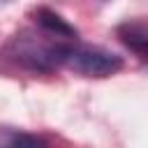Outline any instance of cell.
I'll use <instances>...</instances> for the list:
<instances>
[{"mask_svg":"<svg viewBox=\"0 0 148 148\" xmlns=\"http://www.w3.org/2000/svg\"><path fill=\"white\" fill-rule=\"evenodd\" d=\"M42 32L46 35V30L42 28ZM39 35L37 30H21L16 32L7 46H5V58H9L12 62L32 69V72H51L56 67H60V56H62V46L65 42L56 35L49 32V37Z\"/></svg>","mask_w":148,"mask_h":148,"instance_id":"1","label":"cell"},{"mask_svg":"<svg viewBox=\"0 0 148 148\" xmlns=\"http://www.w3.org/2000/svg\"><path fill=\"white\" fill-rule=\"evenodd\" d=\"M35 16H37V25L44 28L46 32H51V35H56V37H67V39L76 37V30H74L60 14H56V12L46 9V7H39Z\"/></svg>","mask_w":148,"mask_h":148,"instance_id":"4","label":"cell"},{"mask_svg":"<svg viewBox=\"0 0 148 148\" xmlns=\"http://www.w3.org/2000/svg\"><path fill=\"white\" fill-rule=\"evenodd\" d=\"M118 39L141 60H148V25L139 21H127L118 25Z\"/></svg>","mask_w":148,"mask_h":148,"instance_id":"3","label":"cell"},{"mask_svg":"<svg viewBox=\"0 0 148 148\" xmlns=\"http://www.w3.org/2000/svg\"><path fill=\"white\" fill-rule=\"evenodd\" d=\"M9 143H30V146H37V143H44L42 139H37V136H28V134H14L12 139H9Z\"/></svg>","mask_w":148,"mask_h":148,"instance_id":"5","label":"cell"},{"mask_svg":"<svg viewBox=\"0 0 148 148\" xmlns=\"http://www.w3.org/2000/svg\"><path fill=\"white\" fill-rule=\"evenodd\" d=\"M60 67L72 69L74 74L81 76H111L123 69V58L118 53H111L102 46H88V44H72L65 42L62 56H60Z\"/></svg>","mask_w":148,"mask_h":148,"instance_id":"2","label":"cell"}]
</instances>
